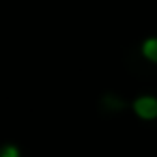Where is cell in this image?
I'll use <instances>...</instances> for the list:
<instances>
[{
    "label": "cell",
    "instance_id": "6da1fadb",
    "mask_svg": "<svg viewBox=\"0 0 157 157\" xmlns=\"http://www.w3.org/2000/svg\"><path fill=\"white\" fill-rule=\"evenodd\" d=\"M131 108H133L136 116L142 118V121H153V118H157V97H153V95H142V97H138V99L131 103Z\"/></svg>",
    "mask_w": 157,
    "mask_h": 157
},
{
    "label": "cell",
    "instance_id": "3957f363",
    "mask_svg": "<svg viewBox=\"0 0 157 157\" xmlns=\"http://www.w3.org/2000/svg\"><path fill=\"white\" fill-rule=\"evenodd\" d=\"M0 157H20V148L15 144H5L0 148Z\"/></svg>",
    "mask_w": 157,
    "mask_h": 157
},
{
    "label": "cell",
    "instance_id": "7a4b0ae2",
    "mask_svg": "<svg viewBox=\"0 0 157 157\" xmlns=\"http://www.w3.org/2000/svg\"><path fill=\"white\" fill-rule=\"evenodd\" d=\"M140 54H142L148 63L157 65V37L144 39V43H142V48H140Z\"/></svg>",
    "mask_w": 157,
    "mask_h": 157
}]
</instances>
